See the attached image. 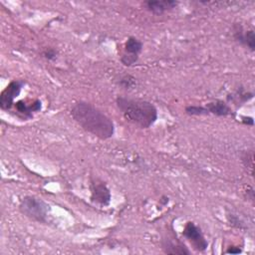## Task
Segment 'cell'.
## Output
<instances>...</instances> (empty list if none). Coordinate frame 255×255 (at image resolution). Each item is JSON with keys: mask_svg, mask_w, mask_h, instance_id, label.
<instances>
[{"mask_svg": "<svg viewBox=\"0 0 255 255\" xmlns=\"http://www.w3.org/2000/svg\"><path fill=\"white\" fill-rule=\"evenodd\" d=\"M71 116L82 129L101 139H111L115 134V124L111 118L87 102H77L71 109Z\"/></svg>", "mask_w": 255, "mask_h": 255, "instance_id": "obj_1", "label": "cell"}, {"mask_svg": "<svg viewBox=\"0 0 255 255\" xmlns=\"http://www.w3.org/2000/svg\"><path fill=\"white\" fill-rule=\"evenodd\" d=\"M117 107L125 119L142 129H148L158 120V110L151 102L119 96L116 99Z\"/></svg>", "mask_w": 255, "mask_h": 255, "instance_id": "obj_2", "label": "cell"}, {"mask_svg": "<svg viewBox=\"0 0 255 255\" xmlns=\"http://www.w3.org/2000/svg\"><path fill=\"white\" fill-rule=\"evenodd\" d=\"M19 210L24 217L33 221L46 223L50 212V206L43 200L32 196H27L20 201Z\"/></svg>", "mask_w": 255, "mask_h": 255, "instance_id": "obj_3", "label": "cell"}, {"mask_svg": "<svg viewBox=\"0 0 255 255\" xmlns=\"http://www.w3.org/2000/svg\"><path fill=\"white\" fill-rule=\"evenodd\" d=\"M183 237L190 243L191 247L199 252H203L208 247V242L205 239L203 233L195 222L188 221L186 222L183 231Z\"/></svg>", "mask_w": 255, "mask_h": 255, "instance_id": "obj_4", "label": "cell"}, {"mask_svg": "<svg viewBox=\"0 0 255 255\" xmlns=\"http://www.w3.org/2000/svg\"><path fill=\"white\" fill-rule=\"evenodd\" d=\"M25 82L22 80H13L11 81L6 88L0 95V108L4 111H9L14 106V100L20 95Z\"/></svg>", "mask_w": 255, "mask_h": 255, "instance_id": "obj_5", "label": "cell"}, {"mask_svg": "<svg viewBox=\"0 0 255 255\" xmlns=\"http://www.w3.org/2000/svg\"><path fill=\"white\" fill-rule=\"evenodd\" d=\"M112 195L109 187L102 181L96 180L91 183V200L102 206H108L111 202Z\"/></svg>", "mask_w": 255, "mask_h": 255, "instance_id": "obj_6", "label": "cell"}, {"mask_svg": "<svg viewBox=\"0 0 255 255\" xmlns=\"http://www.w3.org/2000/svg\"><path fill=\"white\" fill-rule=\"evenodd\" d=\"M233 38L241 45L246 46L250 51L255 50V33L254 30H244L241 24H236L232 29Z\"/></svg>", "mask_w": 255, "mask_h": 255, "instance_id": "obj_7", "label": "cell"}, {"mask_svg": "<svg viewBox=\"0 0 255 255\" xmlns=\"http://www.w3.org/2000/svg\"><path fill=\"white\" fill-rule=\"evenodd\" d=\"M16 114L24 120L33 118V114L40 112L42 109V103L40 100H35L31 104H27L25 101H18L14 104Z\"/></svg>", "mask_w": 255, "mask_h": 255, "instance_id": "obj_8", "label": "cell"}, {"mask_svg": "<svg viewBox=\"0 0 255 255\" xmlns=\"http://www.w3.org/2000/svg\"><path fill=\"white\" fill-rule=\"evenodd\" d=\"M178 4L179 2L175 0H148L144 2L146 9L155 15H162L166 11L173 10Z\"/></svg>", "mask_w": 255, "mask_h": 255, "instance_id": "obj_9", "label": "cell"}, {"mask_svg": "<svg viewBox=\"0 0 255 255\" xmlns=\"http://www.w3.org/2000/svg\"><path fill=\"white\" fill-rule=\"evenodd\" d=\"M204 107L207 110L208 115L212 114V115H216L219 117H227V116H232L233 114H235L231 107H229V105L221 100L210 102L206 104Z\"/></svg>", "mask_w": 255, "mask_h": 255, "instance_id": "obj_10", "label": "cell"}, {"mask_svg": "<svg viewBox=\"0 0 255 255\" xmlns=\"http://www.w3.org/2000/svg\"><path fill=\"white\" fill-rule=\"evenodd\" d=\"M164 251L166 254H179V255H189L190 251L181 242H175L171 239H165L163 242Z\"/></svg>", "mask_w": 255, "mask_h": 255, "instance_id": "obj_11", "label": "cell"}, {"mask_svg": "<svg viewBox=\"0 0 255 255\" xmlns=\"http://www.w3.org/2000/svg\"><path fill=\"white\" fill-rule=\"evenodd\" d=\"M143 43L137 39L136 37H129L125 43V54L127 55H132V56H137L139 57L140 53L143 50Z\"/></svg>", "mask_w": 255, "mask_h": 255, "instance_id": "obj_12", "label": "cell"}, {"mask_svg": "<svg viewBox=\"0 0 255 255\" xmlns=\"http://www.w3.org/2000/svg\"><path fill=\"white\" fill-rule=\"evenodd\" d=\"M252 98H253V93L245 92L244 89L241 87L235 94L228 95L227 101H229V102L232 101V102H235L237 104H244V103L248 102L249 100H251Z\"/></svg>", "mask_w": 255, "mask_h": 255, "instance_id": "obj_13", "label": "cell"}, {"mask_svg": "<svg viewBox=\"0 0 255 255\" xmlns=\"http://www.w3.org/2000/svg\"><path fill=\"white\" fill-rule=\"evenodd\" d=\"M241 161L243 165L249 169V173L251 176H253V165H254V154L253 151H247L245 152L242 157H241Z\"/></svg>", "mask_w": 255, "mask_h": 255, "instance_id": "obj_14", "label": "cell"}, {"mask_svg": "<svg viewBox=\"0 0 255 255\" xmlns=\"http://www.w3.org/2000/svg\"><path fill=\"white\" fill-rule=\"evenodd\" d=\"M119 85L124 89H132L137 85V81L136 78L131 75H125L120 79Z\"/></svg>", "mask_w": 255, "mask_h": 255, "instance_id": "obj_15", "label": "cell"}, {"mask_svg": "<svg viewBox=\"0 0 255 255\" xmlns=\"http://www.w3.org/2000/svg\"><path fill=\"white\" fill-rule=\"evenodd\" d=\"M185 113L189 116H203L208 115L207 110L203 106H187L185 108Z\"/></svg>", "mask_w": 255, "mask_h": 255, "instance_id": "obj_16", "label": "cell"}, {"mask_svg": "<svg viewBox=\"0 0 255 255\" xmlns=\"http://www.w3.org/2000/svg\"><path fill=\"white\" fill-rule=\"evenodd\" d=\"M227 220L232 227H236L237 229H244L245 228L243 221H241V219L238 217H237L236 215L228 214L227 215Z\"/></svg>", "mask_w": 255, "mask_h": 255, "instance_id": "obj_17", "label": "cell"}, {"mask_svg": "<svg viewBox=\"0 0 255 255\" xmlns=\"http://www.w3.org/2000/svg\"><path fill=\"white\" fill-rule=\"evenodd\" d=\"M138 61H139V57L132 56V55H127V54H124L121 58L122 64L124 66H127V67L133 66L134 64H136Z\"/></svg>", "mask_w": 255, "mask_h": 255, "instance_id": "obj_18", "label": "cell"}, {"mask_svg": "<svg viewBox=\"0 0 255 255\" xmlns=\"http://www.w3.org/2000/svg\"><path fill=\"white\" fill-rule=\"evenodd\" d=\"M42 55H43V57L49 61H54L57 59V56H58V51L54 48H51V47H48V48H45L43 50V52H42Z\"/></svg>", "mask_w": 255, "mask_h": 255, "instance_id": "obj_19", "label": "cell"}, {"mask_svg": "<svg viewBox=\"0 0 255 255\" xmlns=\"http://www.w3.org/2000/svg\"><path fill=\"white\" fill-rule=\"evenodd\" d=\"M241 252H242V250L237 246H230L226 250V253H228V254H238V253H241Z\"/></svg>", "mask_w": 255, "mask_h": 255, "instance_id": "obj_20", "label": "cell"}, {"mask_svg": "<svg viewBox=\"0 0 255 255\" xmlns=\"http://www.w3.org/2000/svg\"><path fill=\"white\" fill-rule=\"evenodd\" d=\"M241 122L247 126H253L254 120L252 117H241Z\"/></svg>", "mask_w": 255, "mask_h": 255, "instance_id": "obj_21", "label": "cell"}, {"mask_svg": "<svg viewBox=\"0 0 255 255\" xmlns=\"http://www.w3.org/2000/svg\"><path fill=\"white\" fill-rule=\"evenodd\" d=\"M168 201H169V200H168V198L165 197V196H163V197L161 198V200H160V202H161L162 205H166V204L168 203Z\"/></svg>", "mask_w": 255, "mask_h": 255, "instance_id": "obj_22", "label": "cell"}]
</instances>
